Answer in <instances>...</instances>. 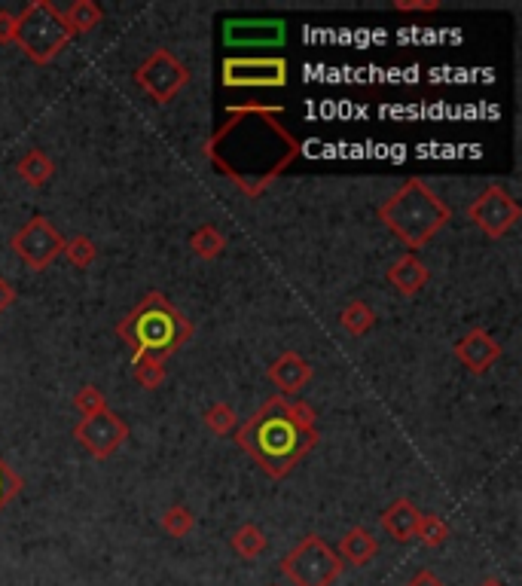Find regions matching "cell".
<instances>
[{
    "label": "cell",
    "instance_id": "obj_1",
    "mask_svg": "<svg viewBox=\"0 0 522 586\" xmlns=\"http://www.w3.org/2000/svg\"><path fill=\"white\" fill-rule=\"evenodd\" d=\"M236 443L272 480H284L318 446L315 409L303 400L275 394L236 428Z\"/></svg>",
    "mask_w": 522,
    "mask_h": 586
},
{
    "label": "cell",
    "instance_id": "obj_2",
    "mask_svg": "<svg viewBox=\"0 0 522 586\" xmlns=\"http://www.w3.org/2000/svg\"><path fill=\"white\" fill-rule=\"evenodd\" d=\"M116 336L129 345L132 364L138 361L165 364L174 351H181L193 339V321L162 290H147L144 300L116 324Z\"/></svg>",
    "mask_w": 522,
    "mask_h": 586
},
{
    "label": "cell",
    "instance_id": "obj_3",
    "mask_svg": "<svg viewBox=\"0 0 522 586\" xmlns=\"http://www.w3.org/2000/svg\"><path fill=\"white\" fill-rule=\"evenodd\" d=\"M379 220L406 248L419 251L452 220V208L422 178H410L379 205Z\"/></svg>",
    "mask_w": 522,
    "mask_h": 586
},
{
    "label": "cell",
    "instance_id": "obj_4",
    "mask_svg": "<svg viewBox=\"0 0 522 586\" xmlns=\"http://www.w3.org/2000/svg\"><path fill=\"white\" fill-rule=\"evenodd\" d=\"M71 40H74V31L68 28L62 10L49 4V0H34V4H28L16 16L13 43L31 58L34 65H49Z\"/></svg>",
    "mask_w": 522,
    "mask_h": 586
},
{
    "label": "cell",
    "instance_id": "obj_5",
    "mask_svg": "<svg viewBox=\"0 0 522 586\" xmlns=\"http://www.w3.org/2000/svg\"><path fill=\"white\" fill-rule=\"evenodd\" d=\"M345 562L321 535H306L294 550L281 559V571L294 586H333Z\"/></svg>",
    "mask_w": 522,
    "mask_h": 586
},
{
    "label": "cell",
    "instance_id": "obj_6",
    "mask_svg": "<svg viewBox=\"0 0 522 586\" xmlns=\"http://www.w3.org/2000/svg\"><path fill=\"white\" fill-rule=\"evenodd\" d=\"M220 80L226 89H281L290 80V68L281 55H229Z\"/></svg>",
    "mask_w": 522,
    "mask_h": 586
},
{
    "label": "cell",
    "instance_id": "obj_7",
    "mask_svg": "<svg viewBox=\"0 0 522 586\" xmlns=\"http://www.w3.org/2000/svg\"><path fill=\"white\" fill-rule=\"evenodd\" d=\"M193 80L190 68L181 62L178 55L168 49H156L150 52L144 62L135 71V83L156 101V104H168L174 95H178L187 83Z\"/></svg>",
    "mask_w": 522,
    "mask_h": 586
},
{
    "label": "cell",
    "instance_id": "obj_8",
    "mask_svg": "<svg viewBox=\"0 0 522 586\" xmlns=\"http://www.w3.org/2000/svg\"><path fill=\"white\" fill-rule=\"evenodd\" d=\"M65 242H68V239L49 223V217L34 214V217L16 232V236H13V251L19 254V260H22L28 269L40 272V269H46L52 260L62 257Z\"/></svg>",
    "mask_w": 522,
    "mask_h": 586
},
{
    "label": "cell",
    "instance_id": "obj_9",
    "mask_svg": "<svg viewBox=\"0 0 522 586\" xmlns=\"http://www.w3.org/2000/svg\"><path fill=\"white\" fill-rule=\"evenodd\" d=\"M468 217L486 232L489 239H501L516 226V220L522 217V208L504 187L492 184L468 205Z\"/></svg>",
    "mask_w": 522,
    "mask_h": 586
},
{
    "label": "cell",
    "instance_id": "obj_10",
    "mask_svg": "<svg viewBox=\"0 0 522 586\" xmlns=\"http://www.w3.org/2000/svg\"><path fill=\"white\" fill-rule=\"evenodd\" d=\"M74 440L98 461L110 458L116 449H120L126 440H129V425L110 413V409H101V413L89 416V419H80L77 428H74Z\"/></svg>",
    "mask_w": 522,
    "mask_h": 586
},
{
    "label": "cell",
    "instance_id": "obj_11",
    "mask_svg": "<svg viewBox=\"0 0 522 586\" xmlns=\"http://www.w3.org/2000/svg\"><path fill=\"white\" fill-rule=\"evenodd\" d=\"M287 25L281 19H232L223 25L226 46H281Z\"/></svg>",
    "mask_w": 522,
    "mask_h": 586
},
{
    "label": "cell",
    "instance_id": "obj_12",
    "mask_svg": "<svg viewBox=\"0 0 522 586\" xmlns=\"http://www.w3.org/2000/svg\"><path fill=\"white\" fill-rule=\"evenodd\" d=\"M452 351H455V358L461 361V367L468 370V373H474V376L489 373V370L498 364V358H501V345H498L495 336L486 333L483 327H474V330L464 333V336L455 342Z\"/></svg>",
    "mask_w": 522,
    "mask_h": 586
},
{
    "label": "cell",
    "instance_id": "obj_13",
    "mask_svg": "<svg viewBox=\"0 0 522 586\" xmlns=\"http://www.w3.org/2000/svg\"><path fill=\"white\" fill-rule=\"evenodd\" d=\"M266 376H269V382L281 391V397L284 394H297V391H303L309 382H312V376H315V367L303 358V355H297V351H284V355H278L275 361H272V367L266 370Z\"/></svg>",
    "mask_w": 522,
    "mask_h": 586
},
{
    "label": "cell",
    "instance_id": "obj_14",
    "mask_svg": "<svg viewBox=\"0 0 522 586\" xmlns=\"http://www.w3.org/2000/svg\"><path fill=\"white\" fill-rule=\"evenodd\" d=\"M419 522H422V510H419L410 498H397V501L382 513L385 532H388L397 544H410V541H416Z\"/></svg>",
    "mask_w": 522,
    "mask_h": 586
},
{
    "label": "cell",
    "instance_id": "obj_15",
    "mask_svg": "<svg viewBox=\"0 0 522 586\" xmlns=\"http://www.w3.org/2000/svg\"><path fill=\"white\" fill-rule=\"evenodd\" d=\"M428 278H431V272H428V266H425L416 254L400 257V260L391 263V269H388V284H391L394 290H400L403 297H416V293L428 284Z\"/></svg>",
    "mask_w": 522,
    "mask_h": 586
},
{
    "label": "cell",
    "instance_id": "obj_16",
    "mask_svg": "<svg viewBox=\"0 0 522 586\" xmlns=\"http://www.w3.org/2000/svg\"><path fill=\"white\" fill-rule=\"evenodd\" d=\"M376 553H379V541L364 529V525L348 529L339 541V550H336V556L342 562H352V565H367L376 559Z\"/></svg>",
    "mask_w": 522,
    "mask_h": 586
},
{
    "label": "cell",
    "instance_id": "obj_17",
    "mask_svg": "<svg viewBox=\"0 0 522 586\" xmlns=\"http://www.w3.org/2000/svg\"><path fill=\"white\" fill-rule=\"evenodd\" d=\"M16 171H19V178L28 184V187H43L52 174H55V165H52V159L43 153V150H28L19 162H16Z\"/></svg>",
    "mask_w": 522,
    "mask_h": 586
},
{
    "label": "cell",
    "instance_id": "obj_18",
    "mask_svg": "<svg viewBox=\"0 0 522 586\" xmlns=\"http://www.w3.org/2000/svg\"><path fill=\"white\" fill-rule=\"evenodd\" d=\"M229 544H232V550H236L242 559H257V556H263V553H266V547H269V538L263 535V529H260V525H254V522H245V525H239L236 532H232Z\"/></svg>",
    "mask_w": 522,
    "mask_h": 586
},
{
    "label": "cell",
    "instance_id": "obj_19",
    "mask_svg": "<svg viewBox=\"0 0 522 586\" xmlns=\"http://www.w3.org/2000/svg\"><path fill=\"white\" fill-rule=\"evenodd\" d=\"M62 16H65L68 28H71L74 34H89V31L98 28L101 19H104L101 7L92 4V0H77V4H71L68 10H62Z\"/></svg>",
    "mask_w": 522,
    "mask_h": 586
},
{
    "label": "cell",
    "instance_id": "obj_20",
    "mask_svg": "<svg viewBox=\"0 0 522 586\" xmlns=\"http://www.w3.org/2000/svg\"><path fill=\"white\" fill-rule=\"evenodd\" d=\"M190 248L199 260H217L223 251H226V239H223V232L214 226V223H205L193 232V239H190Z\"/></svg>",
    "mask_w": 522,
    "mask_h": 586
},
{
    "label": "cell",
    "instance_id": "obj_21",
    "mask_svg": "<svg viewBox=\"0 0 522 586\" xmlns=\"http://www.w3.org/2000/svg\"><path fill=\"white\" fill-rule=\"evenodd\" d=\"M339 321H342L345 333H352V336H367V333L373 330V324H376V312H373L364 300H352V303H348V306L342 309Z\"/></svg>",
    "mask_w": 522,
    "mask_h": 586
},
{
    "label": "cell",
    "instance_id": "obj_22",
    "mask_svg": "<svg viewBox=\"0 0 522 586\" xmlns=\"http://www.w3.org/2000/svg\"><path fill=\"white\" fill-rule=\"evenodd\" d=\"M202 422L217 437L236 434V428H239V416H236V409H232L229 403H211L205 413H202Z\"/></svg>",
    "mask_w": 522,
    "mask_h": 586
},
{
    "label": "cell",
    "instance_id": "obj_23",
    "mask_svg": "<svg viewBox=\"0 0 522 586\" xmlns=\"http://www.w3.org/2000/svg\"><path fill=\"white\" fill-rule=\"evenodd\" d=\"M416 538H419L428 550L443 547V544L449 541V525H446V519H443V516H437V513H428V516L422 513V522H419Z\"/></svg>",
    "mask_w": 522,
    "mask_h": 586
},
{
    "label": "cell",
    "instance_id": "obj_24",
    "mask_svg": "<svg viewBox=\"0 0 522 586\" xmlns=\"http://www.w3.org/2000/svg\"><path fill=\"white\" fill-rule=\"evenodd\" d=\"M162 529L171 538H190V532L196 529V516L187 507H181V504L178 507H168L162 513Z\"/></svg>",
    "mask_w": 522,
    "mask_h": 586
},
{
    "label": "cell",
    "instance_id": "obj_25",
    "mask_svg": "<svg viewBox=\"0 0 522 586\" xmlns=\"http://www.w3.org/2000/svg\"><path fill=\"white\" fill-rule=\"evenodd\" d=\"M68 260H71V266H77V269H89L95 260H98V245L89 239V236H74V239H68L65 242V251H62Z\"/></svg>",
    "mask_w": 522,
    "mask_h": 586
},
{
    "label": "cell",
    "instance_id": "obj_26",
    "mask_svg": "<svg viewBox=\"0 0 522 586\" xmlns=\"http://www.w3.org/2000/svg\"><path fill=\"white\" fill-rule=\"evenodd\" d=\"M74 409L80 413V419H89V416L101 413V409H107V397L101 394L98 385H83V388L74 394Z\"/></svg>",
    "mask_w": 522,
    "mask_h": 586
},
{
    "label": "cell",
    "instance_id": "obj_27",
    "mask_svg": "<svg viewBox=\"0 0 522 586\" xmlns=\"http://www.w3.org/2000/svg\"><path fill=\"white\" fill-rule=\"evenodd\" d=\"M132 373H135V382L147 391L162 388V382L168 376L165 364H159V361H138V364H132Z\"/></svg>",
    "mask_w": 522,
    "mask_h": 586
},
{
    "label": "cell",
    "instance_id": "obj_28",
    "mask_svg": "<svg viewBox=\"0 0 522 586\" xmlns=\"http://www.w3.org/2000/svg\"><path fill=\"white\" fill-rule=\"evenodd\" d=\"M19 492H22V477L4 458H0V510H4L13 498H19Z\"/></svg>",
    "mask_w": 522,
    "mask_h": 586
},
{
    "label": "cell",
    "instance_id": "obj_29",
    "mask_svg": "<svg viewBox=\"0 0 522 586\" xmlns=\"http://www.w3.org/2000/svg\"><path fill=\"white\" fill-rule=\"evenodd\" d=\"M397 13H434L440 10V0H394Z\"/></svg>",
    "mask_w": 522,
    "mask_h": 586
},
{
    "label": "cell",
    "instance_id": "obj_30",
    "mask_svg": "<svg viewBox=\"0 0 522 586\" xmlns=\"http://www.w3.org/2000/svg\"><path fill=\"white\" fill-rule=\"evenodd\" d=\"M13 31H16V16L10 10H0V46L13 43Z\"/></svg>",
    "mask_w": 522,
    "mask_h": 586
},
{
    "label": "cell",
    "instance_id": "obj_31",
    "mask_svg": "<svg viewBox=\"0 0 522 586\" xmlns=\"http://www.w3.org/2000/svg\"><path fill=\"white\" fill-rule=\"evenodd\" d=\"M13 303H16V287L0 275V315H4Z\"/></svg>",
    "mask_w": 522,
    "mask_h": 586
},
{
    "label": "cell",
    "instance_id": "obj_32",
    "mask_svg": "<svg viewBox=\"0 0 522 586\" xmlns=\"http://www.w3.org/2000/svg\"><path fill=\"white\" fill-rule=\"evenodd\" d=\"M406 586H446V583H443V580H440V577H437L434 571L422 568V571H419V574H416V577H413L410 583H406Z\"/></svg>",
    "mask_w": 522,
    "mask_h": 586
},
{
    "label": "cell",
    "instance_id": "obj_33",
    "mask_svg": "<svg viewBox=\"0 0 522 586\" xmlns=\"http://www.w3.org/2000/svg\"><path fill=\"white\" fill-rule=\"evenodd\" d=\"M480 586H507V583H504V580H498V577H486Z\"/></svg>",
    "mask_w": 522,
    "mask_h": 586
},
{
    "label": "cell",
    "instance_id": "obj_34",
    "mask_svg": "<svg viewBox=\"0 0 522 586\" xmlns=\"http://www.w3.org/2000/svg\"><path fill=\"white\" fill-rule=\"evenodd\" d=\"M275 586H278V583H275Z\"/></svg>",
    "mask_w": 522,
    "mask_h": 586
}]
</instances>
